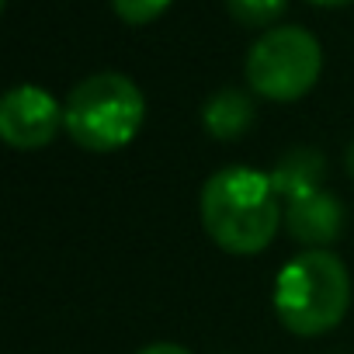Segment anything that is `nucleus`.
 Returning a JSON list of instances; mask_svg holds the SVG:
<instances>
[{
  "instance_id": "obj_13",
  "label": "nucleus",
  "mask_w": 354,
  "mask_h": 354,
  "mask_svg": "<svg viewBox=\"0 0 354 354\" xmlns=\"http://www.w3.org/2000/svg\"><path fill=\"white\" fill-rule=\"evenodd\" d=\"M313 4H326V8H337V4H351V0H313Z\"/></svg>"
},
{
  "instance_id": "obj_5",
  "label": "nucleus",
  "mask_w": 354,
  "mask_h": 354,
  "mask_svg": "<svg viewBox=\"0 0 354 354\" xmlns=\"http://www.w3.org/2000/svg\"><path fill=\"white\" fill-rule=\"evenodd\" d=\"M63 125V108L56 97L35 84H21L0 101V136L15 149H42L56 139Z\"/></svg>"
},
{
  "instance_id": "obj_4",
  "label": "nucleus",
  "mask_w": 354,
  "mask_h": 354,
  "mask_svg": "<svg viewBox=\"0 0 354 354\" xmlns=\"http://www.w3.org/2000/svg\"><path fill=\"white\" fill-rule=\"evenodd\" d=\"M323 53L313 32L285 25L264 32L247 53V80L268 101H299L319 80Z\"/></svg>"
},
{
  "instance_id": "obj_1",
  "label": "nucleus",
  "mask_w": 354,
  "mask_h": 354,
  "mask_svg": "<svg viewBox=\"0 0 354 354\" xmlns=\"http://www.w3.org/2000/svg\"><path fill=\"white\" fill-rule=\"evenodd\" d=\"M281 219V195L271 185V174L250 167H226L212 174L202 188L205 233L226 254H261L264 247H271Z\"/></svg>"
},
{
  "instance_id": "obj_9",
  "label": "nucleus",
  "mask_w": 354,
  "mask_h": 354,
  "mask_svg": "<svg viewBox=\"0 0 354 354\" xmlns=\"http://www.w3.org/2000/svg\"><path fill=\"white\" fill-rule=\"evenodd\" d=\"M288 0H226L230 15L247 25V28H261V25H271L281 11H285Z\"/></svg>"
},
{
  "instance_id": "obj_10",
  "label": "nucleus",
  "mask_w": 354,
  "mask_h": 354,
  "mask_svg": "<svg viewBox=\"0 0 354 354\" xmlns=\"http://www.w3.org/2000/svg\"><path fill=\"white\" fill-rule=\"evenodd\" d=\"M170 8V0H111V11L125 25H149Z\"/></svg>"
},
{
  "instance_id": "obj_11",
  "label": "nucleus",
  "mask_w": 354,
  "mask_h": 354,
  "mask_svg": "<svg viewBox=\"0 0 354 354\" xmlns=\"http://www.w3.org/2000/svg\"><path fill=\"white\" fill-rule=\"evenodd\" d=\"M139 354H192V351H185L181 344H149V347H142Z\"/></svg>"
},
{
  "instance_id": "obj_3",
  "label": "nucleus",
  "mask_w": 354,
  "mask_h": 354,
  "mask_svg": "<svg viewBox=\"0 0 354 354\" xmlns=\"http://www.w3.org/2000/svg\"><path fill=\"white\" fill-rule=\"evenodd\" d=\"M142 91L125 73H94L80 80L63 104V125L70 139L91 153L129 146L142 129Z\"/></svg>"
},
{
  "instance_id": "obj_7",
  "label": "nucleus",
  "mask_w": 354,
  "mask_h": 354,
  "mask_svg": "<svg viewBox=\"0 0 354 354\" xmlns=\"http://www.w3.org/2000/svg\"><path fill=\"white\" fill-rule=\"evenodd\" d=\"M323 153L313 149V146H295L288 149L274 170H271V185L281 198L295 202V198H306V195H316L319 192V181H323Z\"/></svg>"
},
{
  "instance_id": "obj_8",
  "label": "nucleus",
  "mask_w": 354,
  "mask_h": 354,
  "mask_svg": "<svg viewBox=\"0 0 354 354\" xmlns=\"http://www.w3.org/2000/svg\"><path fill=\"white\" fill-rule=\"evenodd\" d=\"M202 122H205V129L216 139H240L254 125V104H250V97L243 91L226 87V91H216L205 101Z\"/></svg>"
},
{
  "instance_id": "obj_6",
  "label": "nucleus",
  "mask_w": 354,
  "mask_h": 354,
  "mask_svg": "<svg viewBox=\"0 0 354 354\" xmlns=\"http://www.w3.org/2000/svg\"><path fill=\"white\" fill-rule=\"evenodd\" d=\"M285 226H288L292 240L306 243L309 250H323L344 230V205L333 195H326V192L295 198L285 209Z\"/></svg>"
},
{
  "instance_id": "obj_12",
  "label": "nucleus",
  "mask_w": 354,
  "mask_h": 354,
  "mask_svg": "<svg viewBox=\"0 0 354 354\" xmlns=\"http://www.w3.org/2000/svg\"><path fill=\"white\" fill-rule=\"evenodd\" d=\"M344 163H347V174L354 177V142L347 146V160H344Z\"/></svg>"
},
{
  "instance_id": "obj_2",
  "label": "nucleus",
  "mask_w": 354,
  "mask_h": 354,
  "mask_svg": "<svg viewBox=\"0 0 354 354\" xmlns=\"http://www.w3.org/2000/svg\"><path fill=\"white\" fill-rule=\"evenodd\" d=\"M351 302V278L333 250L295 254L274 281V313L285 330L299 337H319L333 330Z\"/></svg>"
}]
</instances>
